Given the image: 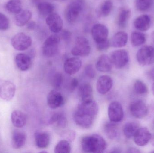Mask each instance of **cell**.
I'll return each instance as SVG.
<instances>
[{"mask_svg":"<svg viewBox=\"0 0 154 153\" xmlns=\"http://www.w3.org/2000/svg\"><path fill=\"white\" fill-rule=\"evenodd\" d=\"M98 110V106L95 101L81 102L74 114L75 122L82 128H90L94 124Z\"/></svg>","mask_w":154,"mask_h":153,"instance_id":"obj_1","label":"cell"},{"mask_svg":"<svg viewBox=\"0 0 154 153\" xmlns=\"http://www.w3.org/2000/svg\"><path fill=\"white\" fill-rule=\"evenodd\" d=\"M82 149L85 153H100L104 152L107 143L99 135L92 134L83 137L81 142Z\"/></svg>","mask_w":154,"mask_h":153,"instance_id":"obj_2","label":"cell"},{"mask_svg":"<svg viewBox=\"0 0 154 153\" xmlns=\"http://www.w3.org/2000/svg\"><path fill=\"white\" fill-rule=\"evenodd\" d=\"M84 0H73L68 5L65 11L67 20L70 23L75 22L84 9Z\"/></svg>","mask_w":154,"mask_h":153,"instance_id":"obj_3","label":"cell"},{"mask_svg":"<svg viewBox=\"0 0 154 153\" xmlns=\"http://www.w3.org/2000/svg\"><path fill=\"white\" fill-rule=\"evenodd\" d=\"M60 42V37L57 35H52L44 41L42 46V53L46 57L54 56L57 53Z\"/></svg>","mask_w":154,"mask_h":153,"instance_id":"obj_4","label":"cell"},{"mask_svg":"<svg viewBox=\"0 0 154 153\" xmlns=\"http://www.w3.org/2000/svg\"><path fill=\"white\" fill-rule=\"evenodd\" d=\"M137 60L140 65L146 66L154 63V48L145 46L139 49L136 55Z\"/></svg>","mask_w":154,"mask_h":153,"instance_id":"obj_5","label":"cell"},{"mask_svg":"<svg viewBox=\"0 0 154 153\" xmlns=\"http://www.w3.org/2000/svg\"><path fill=\"white\" fill-rule=\"evenodd\" d=\"M13 47L19 51H24L31 46L32 39L27 34L20 32L14 35L11 40Z\"/></svg>","mask_w":154,"mask_h":153,"instance_id":"obj_6","label":"cell"},{"mask_svg":"<svg viewBox=\"0 0 154 153\" xmlns=\"http://www.w3.org/2000/svg\"><path fill=\"white\" fill-rule=\"evenodd\" d=\"M89 40L83 37L77 38L75 44L71 50V53L75 56L85 57L89 55L91 52Z\"/></svg>","mask_w":154,"mask_h":153,"instance_id":"obj_7","label":"cell"},{"mask_svg":"<svg viewBox=\"0 0 154 153\" xmlns=\"http://www.w3.org/2000/svg\"><path fill=\"white\" fill-rule=\"evenodd\" d=\"M110 58L113 66L118 69L125 67L129 61L128 53L124 49H119L112 52Z\"/></svg>","mask_w":154,"mask_h":153,"instance_id":"obj_8","label":"cell"},{"mask_svg":"<svg viewBox=\"0 0 154 153\" xmlns=\"http://www.w3.org/2000/svg\"><path fill=\"white\" fill-rule=\"evenodd\" d=\"M16 87L10 81L0 79V98L4 100H11L15 95Z\"/></svg>","mask_w":154,"mask_h":153,"instance_id":"obj_9","label":"cell"},{"mask_svg":"<svg viewBox=\"0 0 154 153\" xmlns=\"http://www.w3.org/2000/svg\"><path fill=\"white\" fill-rule=\"evenodd\" d=\"M108 116L111 122L118 123L122 121L124 113L123 107L118 102H111L108 107Z\"/></svg>","mask_w":154,"mask_h":153,"instance_id":"obj_10","label":"cell"},{"mask_svg":"<svg viewBox=\"0 0 154 153\" xmlns=\"http://www.w3.org/2000/svg\"><path fill=\"white\" fill-rule=\"evenodd\" d=\"M129 109L132 116L136 118H144L148 114V107L146 103L142 100L133 102L130 104Z\"/></svg>","mask_w":154,"mask_h":153,"instance_id":"obj_11","label":"cell"},{"mask_svg":"<svg viewBox=\"0 0 154 153\" xmlns=\"http://www.w3.org/2000/svg\"><path fill=\"white\" fill-rule=\"evenodd\" d=\"M91 32L92 37L96 44L108 39V29L104 24L100 23L95 24L91 29Z\"/></svg>","mask_w":154,"mask_h":153,"instance_id":"obj_12","label":"cell"},{"mask_svg":"<svg viewBox=\"0 0 154 153\" xmlns=\"http://www.w3.org/2000/svg\"><path fill=\"white\" fill-rule=\"evenodd\" d=\"M152 134L146 128H139L135 134L134 140L137 145L144 146L146 145L152 139Z\"/></svg>","mask_w":154,"mask_h":153,"instance_id":"obj_13","label":"cell"},{"mask_svg":"<svg viewBox=\"0 0 154 153\" xmlns=\"http://www.w3.org/2000/svg\"><path fill=\"white\" fill-rule=\"evenodd\" d=\"M46 23L50 30L54 33L60 32L63 28V20L57 13H52L47 16Z\"/></svg>","mask_w":154,"mask_h":153,"instance_id":"obj_14","label":"cell"},{"mask_svg":"<svg viewBox=\"0 0 154 153\" xmlns=\"http://www.w3.org/2000/svg\"><path fill=\"white\" fill-rule=\"evenodd\" d=\"M113 85V81L111 77L107 75H101L97 81V90L99 93L104 95L111 90Z\"/></svg>","mask_w":154,"mask_h":153,"instance_id":"obj_15","label":"cell"},{"mask_svg":"<svg viewBox=\"0 0 154 153\" xmlns=\"http://www.w3.org/2000/svg\"><path fill=\"white\" fill-rule=\"evenodd\" d=\"M47 102L50 108L56 109L64 104V97L57 90H52L48 95Z\"/></svg>","mask_w":154,"mask_h":153,"instance_id":"obj_16","label":"cell"},{"mask_svg":"<svg viewBox=\"0 0 154 153\" xmlns=\"http://www.w3.org/2000/svg\"><path fill=\"white\" fill-rule=\"evenodd\" d=\"M82 64L81 60L78 57L68 58L64 63V70L68 74L73 75L79 71Z\"/></svg>","mask_w":154,"mask_h":153,"instance_id":"obj_17","label":"cell"},{"mask_svg":"<svg viewBox=\"0 0 154 153\" xmlns=\"http://www.w3.org/2000/svg\"><path fill=\"white\" fill-rule=\"evenodd\" d=\"M152 24L151 17L147 14H143L137 17L134 21V26L140 31H146L150 29Z\"/></svg>","mask_w":154,"mask_h":153,"instance_id":"obj_18","label":"cell"},{"mask_svg":"<svg viewBox=\"0 0 154 153\" xmlns=\"http://www.w3.org/2000/svg\"><path fill=\"white\" fill-rule=\"evenodd\" d=\"M15 61L17 67L20 71H27L31 66V58L26 54L21 53L18 54L15 57Z\"/></svg>","mask_w":154,"mask_h":153,"instance_id":"obj_19","label":"cell"},{"mask_svg":"<svg viewBox=\"0 0 154 153\" xmlns=\"http://www.w3.org/2000/svg\"><path fill=\"white\" fill-rule=\"evenodd\" d=\"M113 66L110 57L107 55L103 54L99 57L96 63V67L99 72H107L111 71Z\"/></svg>","mask_w":154,"mask_h":153,"instance_id":"obj_20","label":"cell"},{"mask_svg":"<svg viewBox=\"0 0 154 153\" xmlns=\"http://www.w3.org/2000/svg\"><path fill=\"white\" fill-rule=\"evenodd\" d=\"M35 143L37 147L45 149L48 147L50 142V137L48 133L37 132L34 134Z\"/></svg>","mask_w":154,"mask_h":153,"instance_id":"obj_21","label":"cell"},{"mask_svg":"<svg viewBox=\"0 0 154 153\" xmlns=\"http://www.w3.org/2000/svg\"><path fill=\"white\" fill-rule=\"evenodd\" d=\"M32 13L28 10H22L16 14L14 19L15 24L19 27H23L30 20Z\"/></svg>","mask_w":154,"mask_h":153,"instance_id":"obj_22","label":"cell"},{"mask_svg":"<svg viewBox=\"0 0 154 153\" xmlns=\"http://www.w3.org/2000/svg\"><path fill=\"white\" fill-rule=\"evenodd\" d=\"M11 120L15 127L21 128L26 125L27 118L25 114L20 110H14L11 115Z\"/></svg>","mask_w":154,"mask_h":153,"instance_id":"obj_23","label":"cell"},{"mask_svg":"<svg viewBox=\"0 0 154 153\" xmlns=\"http://www.w3.org/2000/svg\"><path fill=\"white\" fill-rule=\"evenodd\" d=\"M79 95L81 102H88L93 99V90L89 84H82L79 90Z\"/></svg>","mask_w":154,"mask_h":153,"instance_id":"obj_24","label":"cell"},{"mask_svg":"<svg viewBox=\"0 0 154 153\" xmlns=\"http://www.w3.org/2000/svg\"><path fill=\"white\" fill-rule=\"evenodd\" d=\"M128 40V35L125 31L117 32L112 38L111 45L114 47L121 48L126 45Z\"/></svg>","mask_w":154,"mask_h":153,"instance_id":"obj_25","label":"cell"},{"mask_svg":"<svg viewBox=\"0 0 154 153\" xmlns=\"http://www.w3.org/2000/svg\"><path fill=\"white\" fill-rule=\"evenodd\" d=\"M26 141V135L23 132L15 131L12 137V145L14 148L19 149L25 144Z\"/></svg>","mask_w":154,"mask_h":153,"instance_id":"obj_26","label":"cell"},{"mask_svg":"<svg viewBox=\"0 0 154 153\" xmlns=\"http://www.w3.org/2000/svg\"><path fill=\"white\" fill-rule=\"evenodd\" d=\"M48 123L50 125L56 124L58 127L65 128L67 125V120L62 113H55L50 119Z\"/></svg>","mask_w":154,"mask_h":153,"instance_id":"obj_27","label":"cell"},{"mask_svg":"<svg viewBox=\"0 0 154 153\" xmlns=\"http://www.w3.org/2000/svg\"><path fill=\"white\" fill-rule=\"evenodd\" d=\"M113 8V3L111 0H105L99 6L98 14L101 17H106L110 14Z\"/></svg>","mask_w":154,"mask_h":153,"instance_id":"obj_28","label":"cell"},{"mask_svg":"<svg viewBox=\"0 0 154 153\" xmlns=\"http://www.w3.org/2000/svg\"><path fill=\"white\" fill-rule=\"evenodd\" d=\"M139 128V125L136 122H128L125 124L123 128L124 135L126 138L128 139L134 137L135 134Z\"/></svg>","mask_w":154,"mask_h":153,"instance_id":"obj_29","label":"cell"},{"mask_svg":"<svg viewBox=\"0 0 154 153\" xmlns=\"http://www.w3.org/2000/svg\"><path fill=\"white\" fill-rule=\"evenodd\" d=\"M145 34L138 31H134L131 35V44L134 46H139L146 41Z\"/></svg>","mask_w":154,"mask_h":153,"instance_id":"obj_30","label":"cell"},{"mask_svg":"<svg viewBox=\"0 0 154 153\" xmlns=\"http://www.w3.org/2000/svg\"><path fill=\"white\" fill-rule=\"evenodd\" d=\"M104 130L106 135L109 139H114L117 137L118 128L114 122L107 123L104 126Z\"/></svg>","mask_w":154,"mask_h":153,"instance_id":"obj_31","label":"cell"},{"mask_svg":"<svg viewBox=\"0 0 154 153\" xmlns=\"http://www.w3.org/2000/svg\"><path fill=\"white\" fill-rule=\"evenodd\" d=\"M39 12L43 16H48L53 13L54 7L51 3L48 2H41L37 5Z\"/></svg>","mask_w":154,"mask_h":153,"instance_id":"obj_32","label":"cell"},{"mask_svg":"<svg viewBox=\"0 0 154 153\" xmlns=\"http://www.w3.org/2000/svg\"><path fill=\"white\" fill-rule=\"evenodd\" d=\"M131 16V11L128 9H123L119 12L118 18V24L119 27L124 28L127 25Z\"/></svg>","mask_w":154,"mask_h":153,"instance_id":"obj_33","label":"cell"},{"mask_svg":"<svg viewBox=\"0 0 154 153\" xmlns=\"http://www.w3.org/2000/svg\"><path fill=\"white\" fill-rule=\"evenodd\" d=\"M5 7L10 13L16 14L22 10V3L20 0H9L6 4Z\"/></svg>","mask_w":154,"mask_h":153,"instance_id":"obj_34","label":"cell"},{"mask_svg":"<svg viewBox=\"0 0 154 153\" xmlns=\"http://www.w3.org/2000/svg\"><path fill=\"white\" fill-rule=\"evenodd\" d=\"M71 151V145L68 140H61L55 146V152L56 153H69Z\"/></svg>","mask_w":154,"mask_h":153,"instance_id":"obj_35","label":"cell"},{"mask_svg":"<svg viewBox=\"0 0 154 153\" xmlns=\"http://www.w3.org/2000/svg\"><path fill=\"white\" fill-rule=\"evenodd\" d=\"M153 2V0H136V8L140 11H146L151 8Z\"/></svg>","mask_w":154,"mask_h":153,"instance_id":"obj_36","label":"cell"},{"mask_svg":"<svg viewBox=\"0 0 154 153\" xmlns=\"http://www.w3.org/2000/svg\"><path fill=\"white\" fill-rule=\"evenodd\" d=\"M135 91L139 95L146 94L148 92V88L146 84L140 80H137L134 85Z\"/></svg>","mask_w":154,"mask_h":153,"instance_id":"obj_37","label":"cell"},{"mask_svg":"<svg viewBox=\"0 0 154 153\" xmlns=\"http://www.w3.org/2000/svg\"><path fill=\"white\" fill-rule=\"evenodd\" d=\"M63 82V76L60 73H57L53 76L52 85L57 90L61 87Z\"/></svg>","mask_w":154,"mask_h":153,"instance_id":"obj_38","label":"cell"},{"mask_svg":"<svg viewBox=\"0 0 154 153\" xmlns=\"http://www.w3.org/2000/svg\"><path fill=\"white\" fill-rule=\"evenodd\" d=\"M9 19L3 13L0 12V30L5 31L9 28Z\"/></svg>","mask_w":154,"mask_h":153,"instance_id":"obj_39","label":"cell"},{"mask_svg":"<svg viewBox=\"0 0 154 153\" xmlns=\"http://www.w3.org/2000/svg\"><path fill=\"white\" fill-rule=\"evenodd\" d=\"M84 72L86 75L91 79L94 78L96 75L95 70L92 65L89 64L86 66L84 69Z\"/></svg>","mask_w":154,"mask_h":153,"instance_id":"obj_40","label":"cell"},{"mask_svg":"<svg viewBox=\"0 0 154 153\" xmlns=\"http://www.w3.org/2000/svg\"><path fill=\"white\" fill-rule=\"evenodd\" d=\"M110 42L108 39L105 41H102L100 43H97V48L100 51H104V50H106L107 49L109 48L110 46Z\"/></svg>","mask_w":154,"mask_h":153,"instance_id":"obj_41","label":"cell"},{"mask_svg":"<svg viewBox=\"0 0 154 153\" xmlns=\"http://www.w3.org/2000/svg\"><path fill=\"white\" fill-rule=\"evenodd\" d=\"M79 85V81L78 79L76 78H73L71 81H70V84H69V90L71 92L74 91Z\"/></svg>","mask_w":154,"mask_h":153,"instance_id":"obj_42","label":"cell"},{"mask_svg":"<svg viewBox=\"0 0 154 153\" xmlns=\"http://www.w3.org/2000/svg\"><path fill=\"white\" fill-rule=\"evenodd\" d=\"M27 28L29 30H33L35 29L36 27V22L34 21H29L27 23Z\"/></svg>","mask_w":154,"mask_h":153,"instance_id":"obj_43","label":"cell"},{"mask_svg":"<svg viewBox=\"0 0 154 153\" xmlns=\"http://www.w3.org/2000/svg\"><path fill=\"white\" fill-rule=\"evenodd\" d=\"M61 36L65 40H67L69 39V38L71 37V33L68 31L65 30L62 32Z\"/></svg>","mask_w":154,"mask_h":153,"instance_id":"obj_44","label":"cell"},{"mask_svg":"<svg viewBox=\"0 0 154 153\" xmlns=\"http://www.w3.org/2000/svg\"><path fill=\"white\" fill-rule=\"evenodd\" d=\"M128 152L137 153H140V152L138 150V149H136V148H130L128 149Z\"/></svg>","mask_w":154,"mask_h":153,"instance_id":"obj_45","label":"cell"},{"mask_svg":"<svg viewBox=\"0 0 154 153\" xmlns=\"http://www.w3.org/2000/svg\"><path fill=\"white\" fill-rule=\"evenodd\" d=\"M148 75H149V78H151L152 80L154 81V68L152 69L148 73Z\"/></svg>","mask_w":154,"mask_h":153,"instance_id":"obj_46","label":"cell"},{"mask_svg":"<svg viewBox=\"0 0 154 153\" xmlns=\"http://www.w3.org/2000/svg\"><path fill=\"white\" fill-rule=\"evenodd\" d=\"M152 93L154 95V82L152 86Z\"/></svg>","mask_w":154,"mask_h":153,"instance_id":"obj_47","label":"cell"},{"mask_svg":"<svg viewBox=\"0 0 154 153\" xmlns=\"http://www.w3.org/2000/svg\"><path fill=\"white\" fill-rule=\"evenodd\" d=\"M152 37L153 41L154 42V31L153 32L152 35Z\"/></svg>","mask_w":154,"mask_h":153,"instance_id":"obj_48","label":"cell"},{"mask_svg":"<svg viewBox=\"0 0 154 153\" xmlns=\"http://www.w3.org/2000/svg\"><path fill=\"white\" fill-rule=\"evenodd\" d=\"M153 144L154 145V137L153 138V141H152Z\"/></svg>","mask_w":154,"mask_h":153,"instance_id":"obj_49","label":"cell"}]
</instances>
